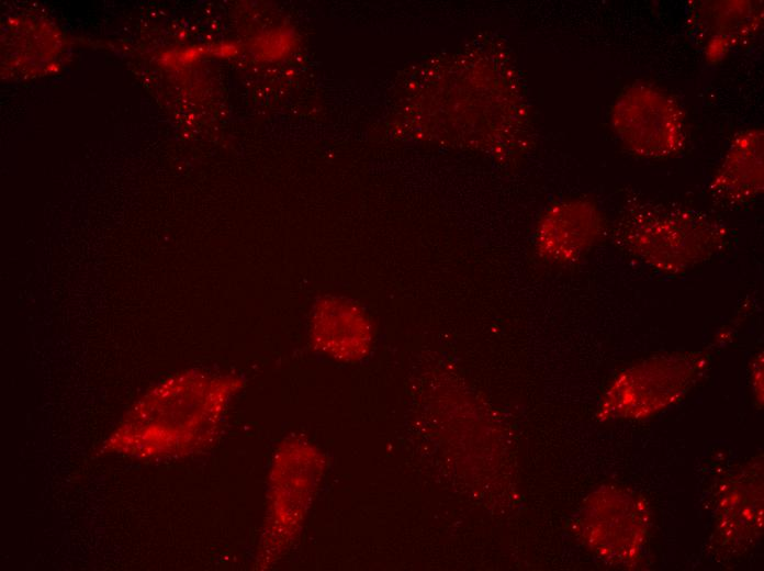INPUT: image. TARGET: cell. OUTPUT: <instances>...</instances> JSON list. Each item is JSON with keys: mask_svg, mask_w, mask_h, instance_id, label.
Instances as JSON below:
<instances>
[{"mask_svg": "<svg viewBox=\"0 0 764 571\" xmlns=\"http://www.w3.org/2000/svg\"><path fill=\"white\" fill-rule=\"evenodd\" d=\"M698 7L695 27L704 40L706 57L722 59L729 52L759 32L762 5L752 1H714Z\"/></svg>", "mask_w": 764, "mask_h": 571, "instance_id": "cell-6", "label": "cell"}, {"mask_svg": "<svg viewBox=\"0 0 764 571\" xmlns=\"http://www.w3.org/2000/svg\"><path fill=\"white\" fill-rule=\"evenodd\" d=\"M615 243L647 267L683 273L722 251L729 242L723 222L683 206L637 203L616 224Z\"/></svg>", "mask_w": 764, "mask_h": 571, "instance_id": "cell-1", "label": "cell"}, {"mask_svg": "<svg viewBox=\"0 0 764 571\" xmlns=\"http://www.w3.org/2000/svg\"><path fill=\"white\" fill-rule=\"evenodd\" d=\"M605 219L598 205L586 198L554 203L541 215L533 244L543 260L565 265L582 258L600 239Z\"/></svg>", "mask_w": 764, "mask_h": 571, "instance_id": "cell-4", "label": "cell"}, {"mask_svg": "<svg viewBox=\"0 0 764 571\" xmlns=\"http://www.w3.org/2000/svg\"><path fill=\"white\" fill-rule=\"evenodd\" d=\"M708 357L678 352L652 357L622 371L607 390L602 411L613 416L638 417L678 401L704 374Z\"/></svg>", "mask_w": 764, "mask_h": 571, "instance_id": "cell-3", "label": "cell"}, {"mask_svg": "<svg viewBox=\"0 0 764 571\" xmlns=\"http://www.w3.org/2000/svg\"><path fill=\"white\" fill-rule=\"evenodd\" d=\"M764 133L760 127L738 132L709 183V191L718 202L745 205L755 201L764 189Z\"/></svg>", "mask_w": 764, "mask_h": 571, "instance_id": "cell-5", "label": "cell"}, {"mask_svg": "<svg viewBox=\"0 0 764 571\" xmlns=\"http://www.w3.org/2000/svg\"><path fill=\"white\" fill-rule=\"evenodd\" d=\"M751 382L756 394V400H763V357L757 355L751 370Z\"/></svg>", "mask_w": 764, "mask_h": 571, "instance_id": "cell-7", "label": "cell"}, {"mask_svg": "<svg viewBox=\"0 0 764 571\" xmlns=\"http://www.w3.org/2000/svg\"><path fill=\"white\" fill-rule=\"evenodd\" d=\"M610 124L622 147L639 158L666 159L685 147L683 108L652 83L638 81L625 87L611 105Z\"/></svg>", "mask_w": 764, "mask_h": 571, "instance_id": "cell-2", "label": "cell"}]
</instances>
